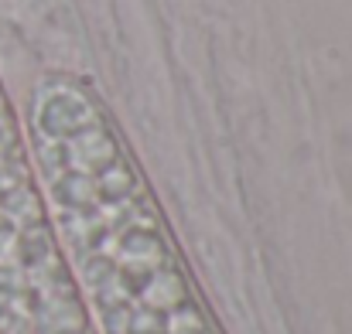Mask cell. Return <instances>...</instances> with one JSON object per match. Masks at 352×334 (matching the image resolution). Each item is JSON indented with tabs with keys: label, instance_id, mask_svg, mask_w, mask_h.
<instances>
[{
	"label": "cell",
	"instance_id": "6da1fadb",
	"mask_svg": "<svg viewBox=\"0 0 352 334\" xmlns=\"http://www.w3.org/2000/svg\"><path fill=\"white\" fill-rule=\"evenodd\" d=\"M76 297L48 208L0 89V331Z\"/></svg>",
	"mask_w": 352,
	"mask_h": 334
}]
</instances>
